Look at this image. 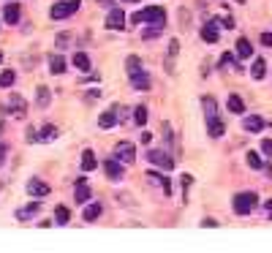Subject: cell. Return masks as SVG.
Listing matches in <instances>:
<instances>
[{"label": "cell", "instance_id": "6da1fadb", "mask_svg": "<svg viewBox=\"0 0 272 253\" xmlns=\"http://www.w3.org/2000/svg\"><path fill=\"white\" fill-rule=\"evenodd\" d=\"M259 196L253 191H245V193H234V199H231V210L237 212V215H251L253 207H256Z\"/></svg>", "mask_w": 272, "mask_h": 253}, {"label": "cell", "instance_id": "7a4b0ae2", "mask_svg": "<svg viewBox=\"0 0 272 253\" xmlns=\"http://www.w3.org/2000/svg\"><path fill=\"white\" fill-rule=\"evenodd\" d=\"M112 158H117L120 164H134L136 161V145L134 142H117L114 145V155Z\"/></svg>", "mask_w": 272, "mask_h": 253}, {"label": "cell", "instance_id": "3957f363", "mask_svg": "<svg viewBox=\"0 0 272 253\" xmlns=\"http://www.w3.org/2000/svg\"><path fill=\"white\" fill-rule=\"evenodd\" d=\"M144 158H147L153 166L164 169V171H172V169H175V158H169L164 150H147V153H144Z\"/></svg>", "mask_w": 272, "mask_h": 253}, {"label": "cell", "instance_id": "277c9868", "mask_svg": "<svg viewBox=\"0 0 272 253\" xmlns=\"http://www.w3.org/2000/svg\"><path fill=\"white\" fill-rule=\"evenodd\" d=\"M5 112H8L11 117H25L27 114V101L22 98L19 93H11L8 101H5Z\"/></svg>", "mask_w": 272, "mask_h": 253}, {"label": "cell", "instance_id": "5b68a950", "mask_svg": "<svg viewBox=\"0 0 272 253\" xmlns=\"http://www.w3.org/2000/svg\"><path fill=\"white\" fill-rule=\"evenodd\" d=\"M142 19L150 22V25H158V27H166V11L161 5H147L142 11Z\"/></svg>", "mask_w": 272, "mask_h": 253}, {"label": "cell", "instance_id": "8992f818", "mask_svg": "<svg viewBox=\"0 0 272 253\" xmlns=\"http://www.w3.org/2000/svg\"><path fill=\"white\" fill-rule=\"evenodd\" d=\"M27 196L33 199H41V196H49V185H46L44 180H38V177H33V180H27Z\"/></svg>", "mask_w": 272, "mask_h": 253}, {"label": "cell", "instance_id": "52a82bcc", "mask_svg": "<svg viewBox=\"0 0 272 253\" xmlns=\"http://www.w3.org/2000/svg\"><path fill=\"white\" fill-rule=\"evenodd\" d=\"M120 123V114H117V106H112V109H106V112H101L98 114V128H114V125Z\"/></svg>", "mask_w": 272, "mask_h": 253}, {"label": "cell", "instance_id": "ba28073f", "mask_svg": "<svg viewBox=\"0 0 272 253\" xmlns=\"http://www.w3.org/2000/svg\"><path fill=\"white\" fill-rule=\"evenodd\" d=\"M242 131H245V134H262L264 131V117H259V114H245Z\"/></svg>", "mask_w": 272, "mask_h": 253}, {"label": "cell", "instance_id": "9c48e42d", "mask_svg": "<svg viewBox=\"0 0 272 253\" xmlns=\"http://www.w3.org/2000/svg\"><path fill=\"white\" fill-rule=\"evenodd\" d=\"M218 30H221V19H210L207 25H201V38L207 44H215L218 41Z\"/></svg>", "mask_w": 272, "mask_h": 253}, {"label": "cell", "instance_id": "30bf717a", "mask_svg": "<svg viewBox=\"0 0 272 253\" xmlns=\"http://www.w3.org/2000/svg\"><path fill=\"white\" fill-rule=\"evenodd\" d=\"M103 171H106V177L112 182H120L123 180V164H120L117 158H109L106 164H103Z\"/></svg>", "mask_w": 272, "mask_h": 253}, {"label": "cell", "instance_id": "8fae6325", "mask_svg": "<svg viewBox=\"0 0 272 253\" xmlns=\"http://www.w3.org/2000/svg\"><path fill=\"white\" fill-rule=\"evenodd\" d=\"M106 27H109V30H125V14H123V8H112V11H109Z\"/></svg>", "mask_w": 272, "mask_h": 253}, {"label": "cell", "instance_id": "7c38bea8", "mask_svg": "<svg viewBox=\"0 0 272 253\" xmlns=\"http://www.w3.org/2000/svg\"><path fill=\"white\" fill-rule=\"evenodd\" d=\"M147 177L155 182V185H161L164 196H172V182H169V177L164 174V169H161V171H147Z\"/></svg>", "mask_w": 272, "mask_h": 253}, {"label": "cell", "instance_id": "4fadbf2b", "mask_svg": "<svg viewBox=\"0 0 272 253\" xmlns=\"http://www.w3.org/2000/svg\"><path fill=\"white\" fill-rule=\"evenodd\" d=\"M3 22L5 25H16V22H19V3H5L3 5Z\"/></svg>", "mask_w": 272, "mask_h": 253}, {"label": "cell", "instance_id": "5bb4252c", "mask_svg": "<svg viewBox=\"0 0 272 253\" xmlns=\"http://www.w3.org/2000/svg\"><path fill=\"white\" fill-rule=\"evenodd\" d=\"M128 79H131V84H134L136 90H142V93H144V90H150V74L144 71V68H142V71H136V74H131Z\"/></svg>", "mask_w": 272, "mask_h": 253}, {"label": "cell", "instance_id": "9a60e30c", "mask_svg": "<svg viewBox=\"0 0 272 253\" xmlns=\"http://www.w3.org/2000/svg\"><path fill=\"white\" fill-rule=\"evenodd\" d=\"M71 14H74V8H71V3H68V0H66V3H55L49 8L52 19H66V16H71Z\"/></svg>", "mask_w": 272, "mask_h": 253}, {"label": "cell", "instance_id": "2e32d148", "mask_svg": "<svg viewBox=\"0 0 272 253\" xmlns=\"http://www.w3.org/2000/svg\"><path fill=\"white\" fill-rule=\"evenodd\" d=\"M207 134H210L212 139H221V136L226 134V123H223L221 117H215V120H207Z\"/></svg>", "mask_w": 272, "mask_h": 253}, {"label": "cell", "instance_id": "e0dca14e", "mask_svg": "<svg viewBox=\"0 0 272 253\" xmlns=\"http://www.w3.org/2000/svg\"><path fill=\"white\" fill-rule=\"evenodd\" d=\"M92 199V191L88 188V182H77V191H74V202L77 204H88Z\"/></svg>", "mask_w": 272, "mask_h": 253}, {"label": "cell", "instance_id": "ac0fdd59", "mask_svg": "<svg viewBox=\"0 0 272 253\" xmlns=\"http://www.w3.org/2000/svg\"><path fill=\"white\" fill-rule=\"evenodd\" d=\"M201 109H204V117L207 120H215L218 117V101L212 98V95H204V98H201Z\"/></svg>", "mask_w": 272, "mask_h": 253}, {"label": "cell", "instance_id": "d6986e66", "mask_svg": "<svg viewBox=\"0 0 272 253\" xmlns=\"http://www.w3.org/2000/svg\"><path fill=\"white\" fill-rule=\"evenodd\" d=\"M251 77L256 79V82H262V79L267 77V60H264V57H256V60H253V68H251Z\"/></svg>", "mask_w": 272, "mask_h": 253}, {"label": "cell", "instance_id": "ffe728a7", "mask_svg": "<svg viewBox=\"0 0 272 253\" xmlns=\"http://www.w3.org/2000/svg\"><path fill=\"white\" fill-rule=\"evenodd\" d=\"M226 109H229L231 114H242V112H245V101H242L237 93H231L229 98H226Z\"/></svg>", "mask_w": 272, "mask_h": 253}, {"label": "cell", "instance_id": "44dd1931", "mask_svg": "<svg viewBox=\"0 0 272 253\" xmlns=\"http://www.w3.org/2000/svg\"><path fill=\"white\" fill-rule=\"evenodd\" d=\"M66 68H68L66 57H60V55H52L49 57V71L52 74H57V77H60V74H66Z\"/></svg>", "mask_w": 272, "mask_h": 253}, {"label": "cell", "instance_id": "7402d4cb", "mask_svg": "<svg viewBox=\"0 0 272 253\" xmlns=\"http://www.w3.org/2000/svg\"><path fill=\"white\" fill-rule=\"evenodd\" d=\"M74 68H79V71H82V74H88L90 68H92L90 57L85 55V52H77V55H74Z\"/></svg>", "mask_w": 272, "mask_h": 253}, {"label": "cell", "instance_id": "603a6c76", "mask_svg": "<svg viewBox=\"0 0 272 253\" xmlns=\"http://www.w3.org/2000/svg\"><path fill=\"white\" fill-rule=\"evenodd\" d=\"M237 55H240L242 60H248V57H253V44L248 41V38H237Z\"/></svg>", "mask_w": 272, "mask_h": 253}, {"label": "cell", "instance_id": "cb8c5ba5", "mask_svg": "<svg viewBox=\"0 0 272 253\" xmlns=\"http://www.w3.org/2000/svg\"><path fill=\"white\" fill-rule=\"evenodd\" d=\"M79 164H82V171H92V169L98 166L95 153H92V150H85V153H82V161H79Z\"/></svg>", "mask_w": 272, "mask_h": 253}, {"label": "cell", "instance_id": "d4e9b609", "mask_svg": "<svg viewBox=\"0 0 272 253\" xmlns=\"http://www.w3.org/2000/svg\"><path fill=\"white\" fill-rule=\"evenodd\" d=\"M55 223H60V226L71 223V212H68L66 204H57V207H55Z\"/></svg>", "mask_w": 272, "mask_h": 253}, {"label": "cell", "instance_id": "484cf974", "mask_svg": "<svg viewBox=\"0 0 272 253\" xmlns=\"http://www.w3.org/2000/svg\"><path fill=\"white\" fill-rule=\"evenodd\" d=\"M245 161H248V166H251V169H264V161H262V155H259L256 150H248L245 153Z\"/></svg>", "mask_w": 272, "mask_h": 253}, {"label": "cell", "instance_id": "4316f807", "mask_svg": "<svg viewBox=\"0 0 272 253\" xmlns=\"http://www.w3.org/2000/svg\"><path fill=\"white\" fill-rule=\"evenodd\" d=\"M49 101H52V93H49V87H44V84H41V87L36 90V103H38V106H41V109H46V106H49Z\"/></svg>", "mask_w": 272, "mask_h": 253}, {"label": "cell", "instance_id": "83f0119b", "mask_svg": "<svg viewBox=\"0 0 272 253\" xmlns=\"http://www.w3.org/2000/svg\"><path fill=\"white\" fill-rule=\"evenodd\" d=\"M125 71H128V77H131V74H136V71H142V57H136V55L125 57Z\"/></svg>", "mask_w": 272, "mask_h": 253}, {"label": "cell", "instance_id": "f1b7e54d", "mask_svg": "<svg viewBox=\"0 0 272 253\" xmlns=\"http://www.w3.org/2000/svg\"><path fill=\"white\" fill-rule=\"evenodd\" d=\"M38 207H41L38 202H30L27 207H22V210H16V221H25V218L36 215V212H38Z\"/></svg>", "mask_w": 272, "mask_h": 253}, {"label": "cell", "instance_id": "f546056e", "mask_svg": "<svg viewBox=\"0 0 272 253\" xmlns=\"http://www.w3.org/2000/svg\"><path fill=\"white\" fill-rule=\"evenodd\" d=\"M57 139V128L55 125H44L41 131H38V142H55Z\"/></svg>", "mask_w": 272, "mask_h": 253}, {"label": "cell", "instance_id": "4dcf8cb0", "mask_svg": "<svg viewBox=\"0 0 272 253\" xmlns=\"http://www.w3.org/2000/svg\"><path fill=\"white\" fill-rule=\"evenodd\" d=\"M98 215H101V204H98V202H88V204H85V221H95V218Z\"/></svg>", "mask_w": 272, "mask_h": 253}, {"label": "cell", "instance_id": "1f68e13d", "mask_svg": "<svg viewBox=\"0 0 272 253\" xmlns=\"http://www.w3.org/2000/svg\"><path fill=\"white\" fill-rule=\"evenodd\" d=\"M55 47H57V49H68V47H71V33H57Z\"/></svg>", "mask_w": 272, "mask_h": 253}, {"label": "cell", "instance_id": "d6a6232c", "mask_svg": "<svg viewBox=\"0 0 272 253\" xmlns=\"http://www.w3.org/2000/svg\"><path fill=\"white\" fill-rule=\"evenodd\" d=\"M16 82V74L14 71H0V87H11Z\"/></svg>", "mask_w": 272, "mask_h": 253}, {"label": "cell", "instance_id": "836d02e7", "mask_svg": "<svg viewBox=\"0 0 272 253\" xmlns=\"http://www.w3.org/2000/svg\"><path fill=\"white\" fill-rule=\"evenodd\" d=\"M134 123H136V125H144V123H147V106H136V109H134Z\"/></svg>", "mask_w": 272, "mask_h": 253}, {"label": "cell", "instance_id": "e575fe53", "mask_svg": "<svg viewBox=\"0 0 272 253\" xmlns=\"http://www.w3.org/2000/svg\"><path fill=\"white\" fill-rule=\"evenodd\" d=\"M161 33H164V27H158V25H150V27H144L142 30V38H155V36H161Z\"/></svg>", "mask_w": 272, "mask_h": 253}, {"label": "cell", "instance_id": "d590c367", "mask_svg": "<svg viewBox=\"0 0 272 253\" xmlns=\"http://www.w3.org/2000/svg\"><path fill=\"white\" fill-rule=\"evenodd\" d=\"M221 66H231V68H237V71H240V63H237V60H234V55H229V52L221 57Z\"/></svg>", "mask_w": 272, "mask_h": 253}, {"label": "cell", "instance_id": "8d00e7d4", "mask_svg": "<svg viewBox=\"0 0 272 253\" xmlns=\"http://www.w3.org/2000/svg\"><path fill=\"white\" fill-rule=\"evenodd\" d=\"M262 153L267 158H272V139H262Z\"/></svg>", "mask_w": 272, "mask_h": 253}, {"label": "cell", "instance_id": "74e56055", "mask_svg": "<svg viewBox=\"0 0 272 253\" xmlns=\"http://www.w3.org/2000/svg\"><path fill=\"white\" fill-rule=\"evenodd\" d=\"M259 41H262V47L272 49V33H267V30H264V33H262V38H259Z\"/></svg>", "mask_w": 272, "mask_h": 253}, {"label": "cell", "instance_id": "f35d334b", "mask_svg": "<svg viewBox=\"0 0 272 253\" xmlns=\"http://www.w3.org/2000/svg\"><path fill=\"white\" fill-rule=\"evenodd\" d=\"M221 27H226V30H234V19H231V16H226V19H221Z\"/></svg>", "mask_w": 272, "mask_h": 253}, {"label": "cell", "instance_id": "ab89813d", "mask_svg": "<svg viewBox=\"0 0 272 253\" xmlns=\"http://www.w3.org/2000/svg\"><path fill=\"white\" fill-rule=\"evenodd\" d=\"M142 11H134V14H131V25H142Z\"/></svg>", "mask_w": 272, "mask_h": 253}, {"label": "cell", "instance_id": "60d3db41", "mask_svg": "<svg viewBox=\"0 0 272 253\" xmlns=\"http://www.w3.org/2000/svg\"><path fill=\"white\" fill-rule=\"evenodd\" d=\"M201 226H207V229H215V226H218V221H215V218H204V221H201Z\"/></svg>", "mask_w": 272, "mask_h": 253}, {"label": "cell", "instance_id": "b9f144b4", "mask_svg": "<svg viewBox=\"0 0 272 253\" xmlns=\"http://www.w3.org/2000/svg\"><path fill=\"white\" fill-rule=\"evenodd\" d=\"M177 49H180V44H177V41H172V44H169V60L177 55Z\"/></svg>", "mask_w": 272, "mask_h": 253}, {"label": "cell", "instance_id": "7bdbcfd3", "mask_svg": "<svg viewBox=\"0 0 272 253\" xmlns=\"http://www.w3.org/2000/svg\"><path fill=\"white\" fill-rule=\"evenodd\" d=\"M5 155H8V147H5V145H0V166L5 164Z\"/></svg>", "mask_w": 272, "mask_h": 253}, {"label": "cell", "instance_id": "ee69618b", "mask_svg": "<svg viewBox=\"0 0 272 253\" xmlns=\"http://www.w3.org/2000/svg\"><path fill=\"white\" fill-rule=\"evenodd\" d=\"M95 98H101V90H90V93H88V101H95Z\"/></svg>", "mask_w": 272, "mask_h": 253}, {"label": "cell", "instance_id": "f6af8a7d", "mask_svg": "<svg viewBox=\"0 0 272 253\" xmlns=\"http://www.w3.org/2000/svg\"><path fill=\"white\" fill-rule=\"evenodd\" d=\"M264 212H267V218H272V199H267V202H264Z\"/></svg>", "mask_w": 272, "mask_h": 253}, {"label": "cell", "instance_id": "bcb514c9", "mask_svg": "<svg viewBox=\"0 0 272 253\" xmlns=\"http://www.w3.org/2000/svg\"><path fill=\"white\" fill-rule=\"evenodd\" d=\"M142 142H144V145H150V142H153V134H150V131H144V134H142Z\"/></svg>", "mask_w": 272, "mask_h": 253}, {"label": "cell", "instance_id": "7dc6e473", "mask_svg": "<svg viewBox=\"0 0 272 253\" xmlns=\"http://www.w3.org/2000/svg\"><path fill=\"white\" fill-rule=\"evenodd\" d=\"M68 3H71V8H74V11H79V0H68Z\"/></svg>", "mask_w": 272, "mask_h": 253}, {"label": "cell", "instance_id": "c3c4849f", "mask_svg": "<svg viewBox=\"0 0 272 253\" xmlns=\"http://www.w3.org/2000/svg\"><path fill=\"white\" fill-rule=\"evenodd\" d=\"M125 3H139V0H125Z\"/></svg>", "mask_w": 272, "mask_h": 253}, {"label": "cell", "instance_id": "681fc988", "mask_svg": "<svg viewBox=\"0 0 272 253\" xmlns=\"http://www.w3.org/2000/svg\"><path fill=\"white\" fill-rule=\"evenodd\" d=\"M0 63H3V52H0Z\"/></svg>", "mask_w": 272, "mask_h": 253}, {"label": "cell", "instance_id": "f907efd6", "mask_svg": "<svg viewBox=\"0 0 272 253\" xmlns=\"http://www.w3.org/2000/svg\"><path fill=\"white\" fill-rule=\"evenodd\" d=\"M240 3H248V0H240Z\"/></svg>", "mask_w": 272, "mask_h": 253}, {"label": "cell", "instance_id": "816d5d0a", "mask_svg": "<svg viewBox=\"0 0 272 253\" xmlns=\"http://www.w3.org/2000/svg\"><path fill=\"white\" fill-rule=\"evenodd\" d=\"M0 131H3V125H0Z\"/></svg>", "mask_w": 272, "mask_h": 253}]
</instances>
